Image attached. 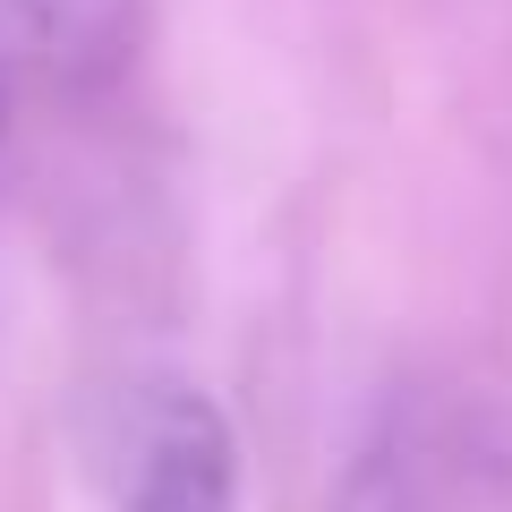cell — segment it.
<instances>
[{"mask_svg":"<svg viewBox=\"0 0 512 512\" xmlns=\"http://www.w3.org/2000/svg\"><path fill=\"white\" fill-rule=\"evenodd\" d=\"M103 487L111 512H239L248 470L231 410L188 376H137L103 436Z\"/></svg>","mask_w":512,"mask_h":512,"instance_id":"obj_1","label":"cell"},{"mask_svg":"<svg viewBox=\"0 0 512 512\" xmlns=\"http://www.w3.org/2000/svg\"><path fill=\"white\" fill-rule=\"evenodd\" d=\"M0 18L60 86H111L146 43V0H0Z\"/></svg>","mask_w":512,"mask_h":512,"instance_id":"obj_2","label":"cell"},{"mask_svg":"<svg viewBox=\"0 0 512 512\" xmlns=\"http://www.w3.org/2000/svg\"><path fill=\"white\" fill-rule=\"evenodd\" d=\"M333 512H393V495H384V478L367 470V478H359V487H350V495H342Z\"/></svg>","mask_w":512,"mask_h":512,"instance_id":"obj_3","label":"cell"},{"mask_svg":"<svg viewBox=\"0 0 512 512\" xmlns=\"http://www.w3.org/2000/svg\"><path fill=\"white\" fill-rule=\"evenodd\" d=\"M0 120H9V77H0Z\"/></svg>","mask_w":512,"mask_h":512,"instance_id":"obj_4","label":"cell"}]
</instances>
